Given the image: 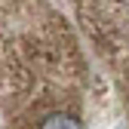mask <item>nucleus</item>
Returning <instances> with one entry per match:
<instances>
[{
  "label": "nucleus",
  "instance_id": "obj_1",
  "mask_svg": "<svg viewBox=\"0 0 129 129\" xmlns=\"http://www.w3.org/2000/svg\"><path fill=\"white\" fill-rule=\"evenodd\" d=\"M37 129H83V120L71 111H52V114H46L40 120Z\"/></svg>",
  "mask_w": 129,
  "mask_h": 129
}]
</instances>
